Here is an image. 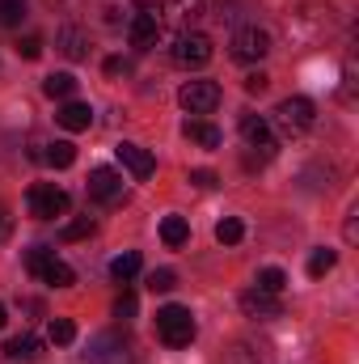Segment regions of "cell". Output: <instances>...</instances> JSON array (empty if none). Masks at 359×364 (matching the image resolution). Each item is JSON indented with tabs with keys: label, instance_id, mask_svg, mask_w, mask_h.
I'll list each match as a JSON object with an SVG mask.
<instances>
[{
	"label": "cell",
	"instance_id": "6da1fadb",
	"mask_svg": "<svg viewBox=\"0 0 359 364\" xmlns=\"http://www.w3.org/2000/svg\"><path fill=\"white\" fill-rule=\"evenodd\" d=\"M157 335H161V343H170V348H190L194 335H199L194 314H190L186 305H161V309H157Z\"/></svg>",
	"mask_w": 359,
	"mask_h": 364
},
{
	"label": "cell",
	"instance_id": "7a4b0ae2",
	"mask_svg": "<svg viewBox=\"0 0 359 364\" xmlns=\"http://www.w3.org/2000/svg\"><path fill=\"white\" fill-rule=\"evenodd\" d=\"M26 267L38 275L43 284H51V288H72V267L64 263V259H55V250H47V246H34L30 255H26Z\"/></svg>",
	"mask_w": 359,
	"mask_h": 364
},
{
	"label": "cell",
	"instance_id": "3957f363",
	"mask_svg": "<svg viewBox=\"0 0 359 364\" xmlns=\"http://www.w3.org/2000/svg\"><path fill=\"white\" fill-rule=\"evenodd\" d=\"M313 119H317V106H313L309 97H283V102L275 106V123H279L287 136L309 132V127H313Z\"/></svg>",
	"mask_w": 359,
	"mask_h": 364
},
{
	"label": "cell",
	"instance_id": "277c9868",
	"mask_svg": "<svg viewBox=\"0 0 359 364\" xmlns=\"http://www.w3.org/2000/svg\"><path fill=\"white\" fill-rule=\"evenodd\" d=\"M68 212V191L55 186V182H38L30 186V216L34 220H55Z\"/></svg>",
	"mask_w": 359,
	"mask_h": 364
},
{
	"label": "cell",
	"instance_id": "5b68a950",
	"mask_svg": "<svg viewBox=\"0 0 359 364\" xmlns=\"http://www.w3.org/2000/svg\"><path fill=\"white\" fill-rule=\"evenodd\" d=\"M174 64L182 68H203L207 60H211V38L207 34H199V30H182L178 38H174Z\"/></svg>",
	"mask_w": 359,
	"mask_h": 364
},
{
	"label": "cell",
	"instance_id": "8992f818",
	"mask_svg": "<svg viewBox=\"0 0 359 364\" xmlns=\"http://www.w3.org/2000/svg\"><path fill=\"white\" fill-rule=\"evenodd\" d=\"M267 55H270V34L267 30L245 26V30L233 34V60H241V64H258V60H267Z\"/></svg>",
	"mask_w": 359,
	"mask_h": 364
},
{
	"label": "cell",
	"instance_id": "52a82bcc",
	"mask_svg": "<svg viewBox=\"0 0 359 364\" xmlns=\"http://www.w3.org/2000/svg\"><path fill=\"white\" fill-rule=\"evenodd\" d=\"M178 102H182L186 114H211L220 106V85L216 81H186L178 93Z\"/></svg>",
	"mask_w": 359,
	"mask_h": 364
},
{
	"label": "cell",
	"instance_id": "ba28073f",
	"mask_svg": "<svg viewBox=\"0 0 359 364\" xmlns=\"http://www.w3.org/2000/svg\"><path fill=\"white\" fill-rule=\"evenodd\" d=\"M81 364H136V360H131V348L118 335L106 331V335H97L89 343V352L81 356Z\"/></svg>",
	"mask_w": 359,
	"mask_h": 364
},
{
	"label": "cell",
	"instance_id": "9c48e42d",
	"mask_svg": "<svg viewBox=\"0 0 359 364\" xmlns=\"http://www.w3.org/2000/svg\"><path fill=\"white\" fill-rule=\"evenodd\" d=\"M127 38H131V47H136V51H153V47H157V38H161V17H157V9L136 13V17H131V26H127Z\"/></svg>",
	"mask_w": 359,
	"mask_h": 364
},
{
	"label": "cell",
	"instance_id": "30bf717a",
	"mask_svg": "<svg viewBox=\"0 0 359 364\" xmlns=\"http://www.w3.org/2000/svg\"><path fill=\"white\" fill-rule=\"evenodd\" d=\"M89 199L93 203H118L123 199V174L118 170H110V166H97L89 174Z\"/></svg>",
	"mask_w": 359,
	"mask_h": 364
},
{
	"label": "cell",
	"instance_id": "8fae6325",
	"mask_svg": "<svg viewBox=\"0 0 359 364\" xmlns=\"http://www.w3.org/2000/svg\"><path fill=\"white\" fill-rule=\"evenodd\" d=\"M241 309H245V318H254V322H270V318H283V301H279L275 292H258V288L241 292Z\"/></svg>",
	"mask_w": 359,
	"mask_h": 364
},
{
	"label": "cell",
	"instance_id": "7c38bea8",
	"mask_svg": "<svg viewBox=\"0 0 359 364\" xmlns=\"http://www.w3.org/2000/svg\"><path fill=\"white\" fill-rule=\"evenodd\" d=\"M114 153H118V161H123V166L131 170V178H140V182H144V178H153V174H157V157H153L148 149H140V144L123 140V144H118Z\"/></svg>",
	"mask_w": 359,
	"mask_h": 364
},
{
	"label": "cell",
	"instance_id": "4fadbf2b",
	"mask_svg": "<svg viewBox=\"0 0 359 364\" xmlns=\"http://www.w3.org/2000/svg\"><path fill=\"white\" fill-rule=\"evenodd\" d=\"M241 136L250 149H263V157L275 153V136H270V123L263 114H241Z\"/></svg>",
	"mask_w": 359,
	"mask_h": 364
},
{
	"label": "cell",
	"instance_id": "5bb4252c",
	"mask_svg": "<svg viewBox=\"0 0 359 364\" xmlns=\"http://www.w3.org/2000/svg\"><path fill=\"white\" fill-rule=\"evenodd\" d=\"M55 123L64 127V132H89V123H93V106L89 102H64L60 110H55Z\"/></svg>",
	"mask_w": 359,
	"mask_h": 364
},
{
	"label": "cell",
	"instance_id": "9a60e30c",
	"mask_svg": "<svg viewBox=\"0 0 359 364\" xmlns=\"http://www.w3.org/2000/svg\"><path fill=\"white\" fill-rule=\"evenodd\" d=\"M182 132H186V140L199 144V149H220V144H224V132H220L216 123H207V119H190Z\"/></svg>",
	"mask_w": 359,
	"mask_h": 364
},
{
	"label": "cell",
	"instance_id": "2e32d148",
	"mask_svg": "<svg viewBox=\"0 0 359 364\" xmlns=\"http://www.w3.org/2000/svg\"><path fill=\"white\" fill-rule=\"evenodd\" d=\"M55 43H60V51H64L68 60H85V55H89V38H85L77 26H64Z\"/></svg>",
	"mask_w": 359,
	"mask_h": 364
},
{
	"label": "cell",
	"instance_id": "e0dca14e",
	"mask_svg": "<svg viewBox=\"0 0 359 364\" xmlns=\"http://www.w3.org/2000/svg\"><path fill=\"white\" fill-rule=\"evenodd\" d=\"M161 13H165L170 21H178L182 30H186V26L203 13V0H165V4H161Z\"/></svg>",
	"mask_w": 359,
	"mask_h": 364
},
{
	"label": "cell",
	"instance_id": "ac0fdd59",
	"mask_svg": "<svg viewBox=\"0 0 359 364\" xmlns=\"http://www.w3.org/2000/svg\"><path fill=\"white\" fill-rule=\"evenodd\" d=\"M161 242H165L170 250H178V246L190 242V225H186V216L174 212V216H165V220H161Z\"/></svg>",
	"mask_w": 359,
	"mask_h": 364
},
{
	"label": "cell",
	"instance_id": "d6986e66",
	"mask_svg": "<svg viewBox=\"0 0 359 364\" xmlns=\"http://www.w3.org/2000/svg\"><path fill=\"white\" fill-rule=\"evenodd\" d=\"M43 161H47V166H55V170H68V166L77 161V144H72V140H55V144H47Z\"/></svg>",
	"mask_w": 359,
	"mask_h": 364
},
{
	"label": "cell",
	"instance_id": "ffe728a7",
	"mask_svg": "<svg viewBox=\"0 0 359 364\" xmlns=\"http://www.w3.org/2000/svg\"><path fill=\"white\" fill-rule=\"evenodd\" d=\"M140 267H144V259H140L136 250H127V255H114V259H110V275H114L118 284H127L131 275H140Z\"/></svg>",
	"mask_w": 359,
	"mask_h": 364
},
{
	"label": "cell",
	"instance_id": "44dd1931",
	"mask_svg": "<svg viewBox=\"0 0 359 364\" xmlns=\"http://www.w3.org/2000/svg\"><path fill=\"white\" fill-rule=\"evenodd\" d=\"M38 348H43V343H38L34 335H17V339H9V343H4V356H9V360H34V356H38Z\"/></svg>",
	"mask_w": 359,
	"mask_h": 364
},
{
	"label": "cell",
	"instance_id": "7402d4cb",
	"mask_svg": "<svg viewBox=\"0 0 359 364\" xmlns=\"http://www.w3.org/2000/svg\"><path fill=\"white\" fill-rule=\"evenodd\" d=\"M43 93H47V97H72V93H77V77H72V73H51V77L43 81Z\"/></svg>",
	"mask_w": 359,
	"mask_h": 364
},
{
	"label": "cell",
	"instance_id": "603a6c76",
	"mask_svg": "<svg viewBox=\"0 0 359 364\" xmlns=\"http://www.w3.org/2000/svg\"><path fill=\"white\" fill-rule=\"evenodd\" d=\"M334 263H338V250L321 246V250H313V255H309V275H313V279H321V275L334 272Z\"/></svg>",
	"mask_w": 359,
	"mask_h": 364
},
{
	"label": "cell",
	"instance_id": "cb8c5ba5",
	"mask_svg": "<svg viewBox=\"0 0 359 364\" xmlns=\"http://www.w3.org/2000/svg\"><path fill=\"white\" fill-rule=\"evenodd\" d=\"M47 339H51L55 348H68V343L77 339V322H72V318H51V326H47Z\"/></svg>",
	"mask_w": 359,
	"mask_h": 364
},
{
	"label": "cell",
	"instance_id": "d4e9b609",
	"mask_svg": "<svg viewBox=\"0 0 359 364\" xmlns=\"http://www.w3.org/2000/svg\"><path fill=\"white\" fill-rule=\"evenodd\" d=\"M241 237H245V225H241L237 216H224V220L216 225V242H220V246H237Z\"/></svg>",
	"mask_w": 359,
	"mask_h": 364
},
{
	"label": "cell",
	"instance_id": "484cf974",
	"mask_svg": "<svg viewBox=\"0 0 359 364\" xmlns=\"http://www.w3.org/2000/svg\"><path fill=\"white\" fill-rule=\"evenodd\" d=\"M93 216H77V220H68L64 229H60V242H81V237H93Z\"/></svg>",
	"mask_w": 359,
	"mask_h": 364
},
{
	"label": "cell",
	"instance_id": "4316f807",
	"mask_svg": "<svg viewBox=\"0 0 359 364\" xmlns=\"http://www.w3.org/2000/svg\"><path fill=\"white\" fill-rule=\"evenodd\" d=\"M254 288H258V292H275V296H279V292L287 288V275L279 272V267H263V272H258V279H254Z\"/></svg>",
	"mask_w": 359,
	"mask_h": 364
},
{
	"label": "cell",
	"instance_id": "83f0119b",
	"mask_svg": "<svg viewBox=\"0 0 359 364\" xmlns=\"http://www.w3.org/2000/svg\"><path fill=\"white\" fill-rule=\"evenodd\" d=\"M21 21H26V0H0V26L13 30Z\"/></svg>",
	"mask_w": 359,
	"mask_h": 364
},
{
	"label": "cell",
	"instance_id": "f1b7e54d",
	"mask_svg": "<svg viewBox=\"0 0 359 364\" xmlns=\"http://www.w3.org/2000/svg\"><path fill=\"white\" fill-rule=\"evenodd\" d=\"M178 288V275L170 272V267H161V272L148 275V292H174Z\"/></svg>",
	"mask_w": 359,
	"mask_h": 364
},
{
	"label": "cell",
	"instance_id": "f546056e",
	"mask_svg": "<svg viewBox=\"0 0 359 364\" xmlns=\"http://www.w3.org/2000/svg\"><path fill=\"white\" fill-rule=\"evenodd\" d=\"M17 55H21V60H38V55H43V38H38V34L17 38Z\"/></svg>",
	"mask_w": 359,
	"mask_h": 364
},
{
	"label": "cell",
	"instance_id": "4dcf8cb0",
	"mask_svg": "<svg viewBox=\"0 0 359 364\" xmlns=\"http://www.w3.org/2000/svg\"><path fill=\"white\" fill-rule=\"evenodd\" d=\"M136 309H140V301H136V292H123L118 301H114V318H136Z\"/></svg>",
	"mask_w": 359,
	"mask_h": 364
},
{
	"label": "cell",
	"instance_id": "1f68e13d",
	"mask_svg": "<svg viewBox=\"0 0 359 364\" xmlns=\"http://www.w3.org/2000/svg\"><path fill=\"white\" fill-rule=\"evenodd\" d=\"M190 182H194V186H203V191H211V186H220V178H216L211 170H190Z\"/></svg>",
	"mask_w": 359,
	"mask_h": 364
},
{
	"label": "cell",
	"instance_id": "d6a6232c",
	"mask_svg": "<svg viewBox=\"0 0 359 364\" xmlns=\"http://www.w3.org/2000/svg\"><path fill=\"white\" fill-rule=\"evenodd\" d=\"M267 85H270L267 73H250V77H245V93H263Z\"/></svg>",
	"mask_w": 359,
	"mask_h": 364
},
{
	"label": "cell",
	"instance_id": "836d02e7",
	"mask_svg": "<svg viewBox=\"0 0 359 364\" xmlns=\"http://www.w3.org/2000/svg\"><path fill=\"white\" fill-rule=\"evenodd\" d=\"M9 233H13V216H9V208L0 203V246L9 242Z\"/></svg>",
	"mask_w": 359,
	"mask_h": 364
},
{
	"label": "cell",
	"instance_id": "e575fe53",
	"mask_svg": "<svg viewBox=\"0 0 359 364\" xmlns=\"http://www.w3.org/2000/svg\"><path fill=\"white\" fill-rule=\"evenodd\" d=\"M118 73H127V60L110 55V60H106V77H118Z\"/></svg>",
	"mask_w": 359,
	"mask_h": 364
},
{
	"label": "cell",
	"instance_id": "d590c367",
	"mask_svg": "<svg viewBox=\"0 0 359 364\" xmlns=\"http://www.w3.org/2000/svg\"><path fill=\"white\" fill-rule=\"evenodd\" d=\"M228 364H263V360H245V348H233L228 352Z\"/></svg>",
	"mask_w": 359,
	"mask_h": 364
},
{
	"label": "cell",
	"instance_id": "8d00e7d4",
	"mask_svg": "<svg viewBox=\"0 0 359 364\" xmlns=\"http://www.w3.org/2000/svg\"><path fill=\"white\" fill-rule=\"evenodd\" d=\"M4 322H9V309H4V305H0V331H4Z\"/></svg>",
	"mask_w": 359,
	"mask_h": 364
}]
</instances>
